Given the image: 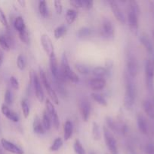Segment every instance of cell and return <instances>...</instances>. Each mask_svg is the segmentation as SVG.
Returning a JSON list of instances; mask_svg holds the SVG:
<instances>
[{"instance_id": "6da1fadb", "label": "cell", "mask_w": 154, "mask_h": 154, "mask_svg": "<svg viewBox=\"0 0 154 154\" xmlns=\"http://www.w3.org/2000/svg\"><path fill=\"white\" fill-rule=\"evenodd\" d=\"M137 90L134 78L130 77L128 74L125 75V91L124 95V106L126 109H132L135 102Z\"/></svg>"}, {"instance_id": "7a4b0ae2", "label": "cell", "mask_w": 154, "mask_h": 154, "mask_svg": "<svg viewBox=\"0 0 154 154\" xmlns=\"http://www.w3.org/2000/svg\"><path fill=\"white\" fill-rule=\"evenodd\" d=\"M140 13L139 5L135 1L128 2L127 10V20L130 30L133 33H136L138 29V15Z\"/></svg>"}, {"instance_id": "3957f363", "label": "cell", "mask_w": 154, "mask_h": 154, "mask_svg": "<svg viewBox=\"0 0 154 154\" xmlns=\"http://www.w3.org/2000/svg\"><path fill=\"white\" fill-rule=\"evenodd\" d=\"M60 71L63 75V78H65L66 81H70L72 83H76L79 82V78L78 75L72 70L69 64V61H68L67 56L65 53H63L62 55L61 58V67H60Z\"/></svg>"}, {"instance_id": "277c9868", "label": "cell", "mask_w": 154, "mask_h": 154, "mask_svg": "<svg viewBox=\"0 0 154 154\" xmlns=\"http://www.w3.org/2000/svg\"><path fill=\"white\" fill-rule=\"evenodd\" d=\"M39 79H40L41 83H42V85L45 87V90L48 93V96L51 99V102H54L55 105H58L59 104V99L57 94L56 93V92L54 91V88L51 87V82L49 81L48 78H47L46 75H45V72H44L43 69L42 68H39Z\"/></svg>"}, {"instance_id": "5b68a950", "label": "cell", "mask_w": 154, "mask_h": 154, "mask_svg": "<svg viewBox=\"0 0 154 154\" xmlns=\"http://www.w3.org/2000/svg\"><path fill=\"white\" fill-rule=\"evenodd\" d=\"M103 133H104V141L110 154H119L117 142L112 132L107 126H104Z\"/></svg>"}, {"instance_id": "8992f818", "label": "cell", "mask_w": 154, "mask_h": 154, "mask_svg": "<svg viewBox=\"0 0 154 154\" xmlns=\"http://www.w3.org/2000/svg\"><path fill=\"white\" fill-rule=\"evenodd\" d=\"M126 73L131 78H134L138 72V63L137 59L131 53L127 54L126 56Z\"/></svg>"}, {"instance_id": "52a82bcc", "label": "cell", "mask_w": 154, "mask_h": 154, "mask_svg": "<svg viewBox=\"0 0 154 154\" xmlns=\"http://www.w3.org/2000/svg\"><path fill=\"white\" fill-rule=\"evenodd\" d=\"M45 108H46L47 113L48 114L50 119H51V123L54 125V127L55 128V129L57 130L59 129V126H60V120H59L57 112L54 108V105H53L52 102L49 99L45 100Z\"/></svg>"}, {"instance_id": "ba28073f", "label": "cell", "mask_w": 154, "mask_h": 154, "mask_svg": "<svg viewBox=\"0 0 154 154\" xmlns=\"http://www.w3.org/2000/svg\"><path fill=\"white\" fill-rule=\"evenodd\" d=\"M101 35L107 39H113L114 38V26L108 18H104L102 20Z\"/></svg>"}, {"instance_id": "9c48e42d", "label": "cell", "mask_w": 154, "mask_h": 154, "mask_svg": "<svg viewBox=\"0 0 154 154\" xmlns=\"http://www.w3.org/2000/svg\"><path fill=\"white\" fill-rule=\"evenodd\" d=\"M33 85L37 99L39 102H43V101L45 100V94L42 90V83L35 72H33Z\"/></svg>"}, {"instance_id": "30bf717a", "label": "cell", "mask_w": 154, "mask_h": 154, "mask_svg": "<svg viewBox=\"0 0 154 154\" xmlns=\"http://www.w3.org/2000/svg\"><path fill=\"white\" fill-rule=\"evenodd\" d=\"M145 74H146V83L149 90H152L153 86L154 66L152 61L147 60L145 63Z\"/></svg>"}, {"instance_id": "8fae6325", "label": "cell", "mask_w": 154, "mask_h": 154, "mask_svg": "<svg viewBox=\"0 0 154 154\" xmlns=\"http://www.w3.org/2000/svg\"><path fill=\"white\" fill-rule=\"evenodd\" d=\"M79 108L82 119L84 122H87L91 114V105L88 101L86 99H82L79 103Z\"/></svg>"}, {"instance_id": "7c38bea8", "label": "cell", "mask_w": 154, "mask_h": 154, "mask_svg": "<svg viewBox=\"0 0 154 154\" xmlns=\"http://www.w3.org/2000/svg\"><path fill=\"white\" fill-rule=\"evenodd\" d=\"M109 4H110V7L111 8L112 12L114 14L116 19L119 21L121 23L124 24L126 21V18H125V14H124L123 11L121 9V8L119 7V4H118L117 2L116 1H110L109 2Z\"/></svg>"}, {"instance_id": "4fadbf2b", "label": "cell", "mask_w": 154, "mask_h": 154, "mask_svg": "<svg viewBox=\"0 0 154 154\" xmlns=\"http://www.w3.org/2000/svg\"><path fill=\"white\" fill-rule=\"evenodd\" d=\"M1 144L3 149L5 150L6 151L10 152V153L13 154H24V150L21 147H19L14 143L5 139V138H2L1 139Z\"/></svg>"}, {"instance_id": "5bb4252c", "label": "cell", "mask_w": 154, "mask_h": 154, "mask_svg": "<svg viewBox=\"0 0 154 154\" xmlns=\"http://www.w3.org/2000/svg\"><path fill=\"white\" fill-rule=\"evenodd\" d=\"M40 42L42 48H43V50L45 51V52L46 53V54L50 56L53 52H54L52 42H51V38H50L49 36H48V35L42 34V35H41Z\"/></svg>"}, {"instance_id": "9a60e30c", "label": "cell", "mask_w": 154, "mask_h": 154, "mask_svg": "<svg viewBox=\"0 0 154 154\" xmlns=\"http://www.w3.org/2000/svg\"><path fill=\"white\" fill-rule=\"evenodd\" d=\"M89 87L94 91H99L105 88L107 86V81L104 78H92L88 82Z\"/></svg>"}, {"instance_id": "2e32d148", "label": "cell", "mask_w": 154, "mask_h": 154, "mask_svg": "<svg viewBox=\"0 0 154 154\" xmlns=\"http://www.w3.org/2000/svg\"><path fill=\"white\" fill-rule=\"evenodd\" d=\"M1 111L3 115H4L6 118L8 119V120H11L12 122H14V123H18V122L19 121V117H18V114L15 112H14V111H12L11 110H10L8 106L6 105L5 103L2 105Z\"/></svg>"}, {"instance_id": "e0dca14e", "label": "cell", "mask_w": 154, "mask_h": 154, "mask_svg": "<svg viewBox=\"0 0 154 154\" xmlns=\"http://www.w3.org/2000/svg\"><path fill=\"white\" fill-rule=\"evenodd\" d=\"M33 132L37 135H44L45 133V129H44L43 125H42V121H41L40 118L38 116L34 117L33 123Z\"/></svg>"}, {"instance_id": "ac0fdd59", "label": "cell", "mask_w": 154, "mask_h": 154, "mask_svg": "<svg viewBox=\"0 0 154 154\" xmlns=\"http://www.w3.org/2000/svg\"><path fill=\"white\" fill-rule=\"evenodd\" d=\"M73 132V124L70 120H66L63 125V138L65 141H68L72 137Z\"/></svg>"}, {"instance_id": "d6986e66", "label": "cell", "mask_w": 154, "mask_h": 154, "mask_svg": "<svg viewBox=\"0 0 154 154\" xmlns=\"http://www.w3.org/2000/svg\"><path fill=\"white\" fill-rule=\"evenodd\" d=\"M52 78L51 81H52L53 86H54V91L56 92V93H57L60 96H62V97H65V96H66V89H65L64 87H63V83L54 79L53 78Z\"/></svg>"}, {"instance_id": "ffe728a7", "label": "cell", "mask_w": 154, "mask_h": 154, "mask_svg": "<svg viewBox=\"0 0 154 154\" xmlns=\"http://www.w3.org/2000/svg\"><path fill=\"white\" fill-rule=\"evenodd\" d=\"M14 27L18 31V33L27 29L25 22H24V20L22 17L19 16L15 18L14 21Z\"/></svg>"}, {"instance_id": "44dd1931", "label": "cell", "mask_w": 154, "mask_h": 154, "mask_svg": "<svg viewBox=\"0 0 154 154\" xmlns=\"http://www.w3.org/2000/svg\"><path fill=\"white\" fill-rule=\"evenodd\" d=\"M137 123L138 129L140 132L143 134H147L148 132V127L147 123H146V120H145L144 117L142 115L139 114L137 117Z\"/></svg>"}, {"instance_id": "7402d4cb", "label": "cell", "mask_w": 154, "mask_h": 154, "mask_svg": "<svg viewBox=\"0 0 154 154\" xmlns=\"http://www.w3.org/2000/svg\"><path fill=\"white\" fill-rule=\"evenodd\" d=\"M77 15H78V13L75 9H68L66 12V14H65V19H66V23L69 25L73 23L76 19Z\"/></svg>"}, {"instance_id": "603a6c76", "label": "cell", "mask_w": 154, "mask_h": 154, "mask_svg": "<svg viewBox=\"0 0 154 154\" xmlns=\"http://www.w3.org/2000/svg\"><path fill=\"white\" fill-rule=\"evenodd\" d=\"M0 48L5 51H9L11 49L10 38L8 35H0Z\"/></svg>"}, {"instance_id": "cb8c5ba5", "label": "cell", "mask_w": 154, "mask_h": 154, "mask_svg": "<svg viewBox=\"0 0 154 154\" xmlns=\"http://www.w3.org/2000/svg\"><path fill=\"white\" fill-rule=\"evenodd\" d=\"M140 41L148 52L152 53V51H153V46H152V42H150V40L147 37V35H146L144 34L141 35L140 37Z\"/></svg>"}, {"instance_id": "d4e9b609", "label": "cell", "mask_w": 154, "mask_h": 154, "mask_svg": "<svg viewBox=\"0 0 154 154\" xmlns=\"http://www.w3.org/2000/svg\"><path fill=\"white\" fill-rule=\"evenodd\" d=\"M143 108L145 113L149 118H154V108L152 103L149 100H144L143 102Z\"/></svg>"}, {"instance_id": "484cf974", "label": "cell", "mask_w": 154, "mask_h": 154, "mask_svg": "<svg viewBox=\"0 0 154 154\" xmlns=\"http://www.w3.org/2000/svg\"><path fill=\"white\" fill-rule=\"evenodd\" d=\"M91 33L92 31L89 27L83 26L79 29L78 32H77V37L81 39L87 38L91 35Z\"/></svg>"}, {"instance_id": "4316f807", "label": "cell", "mask_w": 154, "mask_h": 154, "mask_svg": "<svg viewBox=\"0 0 154 154\" xmlns=\"http://www.w3.org/2000/svg\"><path fill=\"white\" fill-rule=\"evenodd\" d=\"M92 75L95 77V78H104L106 75H107V69L105 67H101V66H98L92 69L91 71Z\"/></svg>"}, {"instance_id": "83f0119b", "label": "cell", "mask_w": 154, "mask_h": 154, "mask_svg": "<svg viewBox=\"0 0 154 154\" xmlns=\"http://www.w3.org/2000/svg\"><path fill=\"white\" fill-rule=\"evenodd\" d=\"M92 99H93L95 102H96L98 105H101V106L106 107L107 105V101L106 100L105 97L102 95L99 94V93H92L91 94Z\"/></svg>"}, {"instance_id": "f1b7e54d", "label": "cell", "mask_w": 154, "mask_h": 154, "mask_svg": "<svg viewBox=\"0 0 154 154\" xmlns=\"http://www.w3.org/2000/svg\"><path fill=\"white\" fill-rule=\"evenodd\" d=\"M75 68L76 69L77 72L80 73L81 75H87L91 72V69L90 67L84 64H81V63H77L75 65Z\"/></svg>"}, {"instance_id": "f546056e", "label": "cell", "mask_w": 154, "mask_h": 154, "mask_svg": "<svg viewBox=\"0 0 154 154\" xmlns=\"http://www.w3.org/2000/svg\"><path fill=\"white\" fill-rule=\"evenodd\" d=\"M42 125H43L44 129L45 131H49L51 127V120L50 119L49 115L47 113V111H44L43 115H42Z\"/></svg>"}, {"instance_id": "4dcf8cb0", "label": "cell", "mask_w": 154, "mask_h": 154, "mask_svg": "<svg viewBox=\"0 0 154 154\" xmlns=\"http://www.w3.org/2000/svg\"><path fill=\"white\" fill-rule=\"evenodd\" d=\"M38 10H39V14L43 17H46L48 16V11L47 2L45 1H39V5H38Z\"/></svg>"}, {"instance_id": "1f68e13d", "label": "cell", "mask_w": 154, "mask_h": 154, "mask_svg": "<svg viewBox=\"0 0 154 154\" xmlns=\"http://www.w3.org/2000/svg\"><path fill=\"white\" fill-rule=\"evenodd\" d=\"M92 136L95 140H99L101 137V131L98 123L94 121L92 123Z\"/></svg>"}, {"instance_id": "d6a6232c", "label": "cell", "mask_w": 154, "mask_h": 154, "mask_svg": "<svg viewBox=\"0 0 154 154\" xmlns=\"http://www.w3.org/2000/svg\"><path fill=\"white\" fill-rule=\"evenodd\" d=\"M66 32V28L64 26H59L54 29V36L56 39H60L65 35Z\"/></svg>"}, {"instance_id": "836d02e7", "label": "cell", "mask_w": 154, "mask_h": 154, "mask_svg": "<svg viewBox=\"0 0 154 154\" xmlns=\"http://www.w3.org/2000/svg\"><path fill=\"white\" fill-rule=\"evenodd\" d=\"M63 145V140L61 138H57L54 139V141H53L52 144L50 147L49 150L51 152H56L58 151L60 149V147Z\"/></svg>"}, {"instance_id": "e575fe53", "label": "cell", "mask_w": 154, "mask_h": 154, "mask_svg": "<svg viewBox=\"0 0 154 154\" xmlns=\"http://www.w3.org/2000/svg\"><path fill=\"white\" fill-rule=\"evenodd\" d=\"M106 123H107V127L110 130L113 131V132H119V127L118 126V125L113 121V119L110 117H107L106 118Z\"/></svg>"}, {"instance_id": "d590c367", "label": "cell", "mask_w": 154, "mask_h": 154, "mask_svg": "<svg viewBox=\"0 0 154 154\" xmlns=\"http://www.w3.org/2000/svg\"><path fill=\"white\" fill-rule=\"evenodd\" d=\"M21 105L24 118H28L30 113V106L28 105V102H27V101L26 99H23L21 102Z\"/></svg>"}, {"instance_id": "8d00e7d4", "label": "cell", "mask_w": 154, "mask_h": 154, "mask_svg": "<svg viewBox=\"0 0 154 154\" xmlns=\"http://www.w3.org/2000/svg\"><path fill=\"white\" fill-rule=\"evenodd\" d=\"M73 149L74 151H75V153L76 154H85L84 147H83L81 141L79 139H75V141H74Z\"/></svg>"}, {"instance_id": "74e56055", "label": "cell", "mask_w": 154, "mask_h": 154, "mask_svg": "<svg viewBox=\"0 0 154 154\" xmlns=\"http://www.w3.org/2000/svg\"><path fill=\"white\" fill-rule=\"evenodd\" d=\"M26 65H27V60L24 57V55L20 54L17 58V66L21 71H23L25 69Z\"/></svg>"}, {"instance_id": "f35d334b", "label": "cell", "mask_w": 154, "mask_h": 154, "mask_svg": "<svg viewBox=\"0 0 154 154\" xmlns=\"http://www.w3.org/2000/svg\"><path fill=\"white\" fill-rule=\"evenodd\" d=\"M18 36H19L20 40H21L24 44H25V45H28L29 44H30V35H29V33L27 29L21 32L18 33Z\"/></svg>"}, {"instance_id": "ab89813d", "label": "cell", "mask_w": 154, "mask_h": 154, "mask_svg": "<svg viewBox=\"0 0 154 154\" xmlns=\"http://www.w3.org/2000/svg\"><path fill=\"white\" fill-rule=\"evenodd\" d=\"M4 101L5 104L6 105H11L13 102V96H12V93L11 92V90H7L5 93V97H4Z\"/></svg>"}, {"instance_id": "60d3db41", "label": "cell", "mask_w": 154, "mask_h": 154, "mask_svg": "<svg viewBox=\"0 0 154 154\" xmlns=\"http://www.w3.org/2000/svg\"><path fill=\"white\" fill-rule=\"evenodd\" d=\"M0 23H1V24L3 26L8 29V23L7 18H6L5 14V13L3 12L2 9L1 8H0Z\"/></svg>"}, {"instance_id": "b9f144b4", "label": "cell", "mask_w": 154, "mask_h": 154, "mask_svg": "<svg viewBox=\"0 0 154 154\" xmlns=\"http://www.w3.org/2000/svg\"><path fill=\"white\" fill-rule=\"evenodd\" d=\"M54 9H55V11L57 14H61L62 11H63V5H62L61 1H59V0H56L54 2Z\"/></svg>"}, {"instance_id": "7bdbcfd3", "label": "cell", "mask_w": 154, "mask_h": 154, "mask_svg": "<svg viewBox=\"0 0 154 154\" xmlns=\"http://www.w3.org/2000/svg\"><path fill=\"white\" fill-rule=\"evenodd\" d=\"M9 81H10L11 86L12 87V88L14 89V90H19V88H20L19 81H18V80L15 77H14V76L11 77Z\"/></svg>"}, {"instance_id": "ee69618b", "label": "cell", "mask_w": 154, "mask_h": 154, "mask_svg": "<svg viewBox=\"0 0 154 154\" xmlns=\"http://www.w3.org/2000/svg\"><path fill=\"white\" fill-rule=\"evenodd\" d=\"M82 8L90 10L93 7L94 2L91 0H82Z\"/></svg>"}, {"instance_id": "f6af8a7d", "label": "cell", "mask_w": 154, "mask_h": 154, "mask_svg": "<svg viewBox=\"0 0 154 154\" xmlns=\"http://www.w3.org/2000/svg\"><path fill=\"white\" fill-rule=\"evenodd\" d=\"M105 69H107V75H110L112 73V71H113V63L111 60H107L105 63Z\"/></svg>"}, {"instance_id": "bcb514c9", "label": "cell", "mask_w": 154, "mask_h": 154, "mask_svg": "<svg viewBox=\"0 0 154 154\" xmlns=\"http://www.w3.org/2000/svg\"><path fill=\"white\" fill-rule=\"evenodd\" d=\"M71 5L75 8H82V0H72L69 2Z\"/></svg>"}, {"instance_id": "7dc6e473", "label": "cell", "mask_w": 154, "mask_h": 154, "mask_svg": "<svg viewBox=\"0 0 154 154\" xmlns=\"http://www.w3.org/2000/svg\"><path fill=\"white\" fill-rule=\"evenodd\" d=\"M146 153L147 154H154V145L151 143L146 146Z\"/></svg>"}, {"instance_id": "c3c4849f", "label": "cell", "mask_w": 154, "mask_h": 154, "mask_svg": "<svg viewBox=\"0 0 154 154\" xmlns=\"http://www.w3.org/2000/svg\"><path fill=\"white\" fill-rule=\"evenodd\" d=\"M18 3L21 6V7H23V8L25 7L26 2L24 1V0H19V1H18Z\"/></svg>"}, {"instance_id": "681fc988", "label": "cell", "mask_w": 154, "mask_h": 154, "mask_svg": "<svg viewBox=\"0 0 154 154\" xmlns=\"http://www.w3.org/2000/svg\"><path fill=\"white\" fill-rule=\"evenodd\" d=\"M2 61H3V57H2V54L0 53V66H1V65L2 64Z\"/></svg>"}, {"instance_id": "f907efd6", "label": "cell", "mask_w": 154, "mask_h": 154, "mask_svg": "<svg viewBox=\"0 0 154 154\" xmlns=\"http://www.w3.org/2000/svg\"><path fill=\"white\" fill-rule=\"evenodd\" d=\"M152 14L154 15V5L152 6Z\"/></svg>"}, {"instance_id": "816d5d0a", "label": "cell", "mask_w": 154, "mask_h": 154, "mask_svg": "<svg viewBox=\"0 0 154 154\" xmlns=\"http://www.w3.org/2000/svg\"><path fill=\"white\" fill-rule=\"evenodd\" d=\"M0 154H4V153H3V151H2V150L1 147H0Z\"/></svg>"}, {"instance_id": "f5cc1de1", "label": "cell", "mask_w": 154, "mask_h": 154, "mask_svg": "<svg viewBox=\"0 0 154 154\" xmlns=\"http://www.w3.org/2000/svg\"><path fill=\"white\" fill-rule=\"evenodd\" d=\"M152 35H153V38H154V30L152 31Z\"/></svg>"}, {"instance_id": "db71d44e", "label": "cell", "mask_w": 154, "mask_h": 154, "mask_svg": "<svg viewBox=\"0 0 154 154\" xmlns=\"http://www.w3.org/2000/svg\"><path fill=\"white\" fill-rule=\"evenodd\" d=\"M131 154H135V153H134V152H133V153H131Z\"/></svg>"}, {"instance_id": "11a10c76", "label": "cell", "mask_w": 154, "mask_h": 154, "mask_svg": "<svg viewBox=\"0 0 154 154\" xmlns=\"http://www.w3.org/2000/svg\"><path fill=\"white\" fill-rule=\"evenodd\" d=\"M90 154H95V153H90Z\"/></svg>"}]
</instances>
